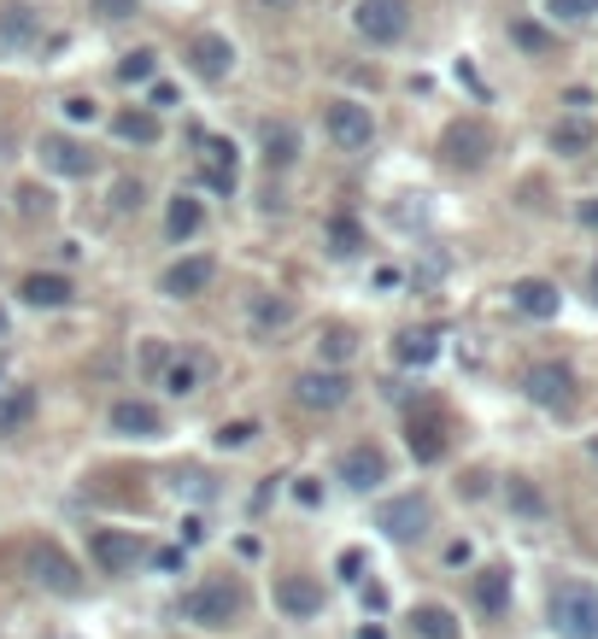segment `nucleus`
Masks as SVG:
<instances>
[{
  "mask_svg": "<svg viewBox=\"0 0 598 639\" xmlns=\"http://www.w3.org/2000/svg\"><path fill=\"white\" fill-rule=\"evenodd\" d=\"M241 611H247V586L235 581V575H212V581L188 586L182 604H177V616L194 621V628H206V634L235 628V621H241Z\"/></svg>",
  "mask_w": 598,
  "mask_h": 639,
  "instance_id": "f257e3e1",
  "label": "nucleus"
},
{
  "mask_svg": "<svg viewBox=\"0 0 598 639\" xmlns=\"http://www.w3.org/2000/svg\"><path fill=\"white\" fill-rule=\"evenodd\" d=\"M552 628L563 639H598V593L587 581H563L552 593Z\"/></svg>",
  "mask_w": 598,
  "mask_h": 639,
  "instance_id": "f03ea898",
  "label": "nucleus"
},
{
  "mask_svg": "<svg viewBox=\"0 0 598 639\" xmlns=\"http://www.w3.org/2000/svg\"><path fill=\"white\" fill-rule=\"evenodd\" d=\"M440 159L452 171H482L493 159V129L475 124V117H458V124H447V136H440Z\"/></svg>",
  "mask_w": 598,
  "mask_h": 639,
  "instance_id": "7ed1b4c3",
  "label": "nucleus"
},
{
  "mask_svg": "<svg viewBox=\"0 0 598 639\" xmlns=\"http://www.w3.org/2000/svg\"><path fill=\"white\" fill-rule=\"evenodd\" d=\"M429 523H435V504L422 499V493H399V499H387L382 511H375V528H382L387 540H399V546L422 540V534H429Z\"/></svg>",
  "mask_w": 598,
  "mask_h": 639,
  "instance_id": "20e7f679",
  "label": "nucleus"
},
{
  "mask_svg": "<svg viewBox=\"0 0 598 639\" xmlns=\"http://www.w3.org/2000/svg\"><path fill=\"white\" fill-rule=\"evenodd\" d=\"M30 575H36V586H47V593H59V598L82 593V569L65 558L59 540H42L36 551H30Z\"/></svg>",
  "mask_w": 598,
  "mask_h": 639,
  "instance_id": "39448f33",
  "label": "nucleus"
},
{
  "mask_svg": "<svg viewBox=\"0 0 598 639\" xmlns=\"http://www.w3.org/2000/svg\"><path fill=\"white\" fill-rule=\"evenodd\" d=\"M352 24H358V36H364V42L393 47L405 36V24H411V12H405V0H358Z\"/></svg>",
  "mask_w": 598,
  "mask_h": 639,
  "instance_id": "423d86ee",
  "label": "nucleus"
},
{
  "mask_svg": "<svg viewBox=\"0 0 598 639\" xmlns=\"http://www.w3.org/2000/svg\"><path fill=\"white\" fill-rule=\"evenodd\" d=\"M522 393L545 411H569L575 406V369L569 364H534L522 376Z\"/></svg>",
  "mask_w": 598,
  "mask_h": 639,
  "instance_id": "0eeeda50",
  "label": "nucleus"
},
{
  "mask_svg": "<svg viewBox=\"0 0 598 639\" xmlns=\"http://www.w3.org/2000/svg\"><path fill=\"white\" fill-rule=\"evenodd\" d=\"M323 124H329V136L347 147V153H364L375 141V117H370V106H358V100H329Z\"/></svg>",
  "mask_w": 598,
  "mask_h": 639,
  "instance_id": "6e6552de",
  "label": "nucleus"
},
{
  "mask_svg": "<svg viewBox=\"0 0 598 639\" xmlns=\"http://www.w3.org/2000/svg\"><path fill=\"white\" fill-rule=\"evenodd\" d=\"M188 71H194L200 82H224L229 71H235V47H229V36H217V30H200L194 42H188Z\"/></svg>",
  "mask_w": 598,
  "mask_h": 639,
  "instance_id": "1a4fd4ad",
  "label": "nucleus"
},
{
  "mask_svg": "<svg viewBox=\"0 0 598 639\" xmlns=\"http://www.w3.org/2000/svg\"><path fill=\"white\" fill-rule=\"evenodd\" d=\"M347 393H352V381L340 369H305L294 381V399L305 411H335V406H347Z\"/></svg>",
  "mask_w": 598,
  "mask_h": 639,
  "instance_id": "9d476101",
  "label": "nucleus"
},
{
  "mask_svg": "<svg viewBox=\"0 0 598 639\" xmlns=\"http://www.w3.org/2000/svg\"><path fill=\"white\" fill-rule=\"evenodd\" d=\"M340 481L352 487V493H370V487H382L387 481V452L382 446H347L340 452Z\"/></svg>",
  "mask_w": 598,
  "mask_h": 639,
  "instance_id": "9b49d317",
  "label": "nucleus"
},
{
  "mask_svg": "<svg viewBox=\"0 0 598 639\" xmlns=\"http://www.w3.org/2000/svg\"><path fill=\"white\" fill-rule=\"evenodd\" d=\"M212 276H217V264L206 259V252H194V259H177L170 271L159 276V288L170 299H194V294H206L212 288Z\"/></svg>",
  "mask_w": 598,
  "mask_h": 639,
  "instance_id": "f8f14e48",
  "label": "nucleus"
},
{
  "mask_svg": "<svg viewBox=\"0 0 598 639\" xmlns=\"http://www.w3.org/2000/svg\"><path fill=\"white\" fill-rule=\"evenodd\" d=\"M112 434H124V441H159L165 417H159V406H147V399H117L112 406Z\"/></svg>",
  "mask_w": 598,
  "mask_h": 639,
  "instance_id": "ddd939ff",
  "label": "nucleus"
},
{
  "mask_svg": "<svg viewBox=\"0 0 598 639\" xmlns=\"http://www.w3.org/2000/svg\"><path fill=\"white\" fill-rule=\"evenodd\" d=\"M89 551H94V563L106 569V575H124V569H135V558H142V540H135L129 528H100L89 540Z\"/></svg>",
  "mask_w": 598,
  "mask_h": 639,
  "instance_id": "4468645a",
  "label": "nucleus"
},
{
  "mask_svg": "<svg viewBox=\"0 0 598 639\" xmlns=\"http://www.w3.org/2000/svg\"><path fill=\"white\" fill-rule=\"evenodd\" d=\"M42 164L47 171H59V176H89L94 153L82 141H71V136H42Z\"/></svg>",
  "mask_w": 598,
  "mask_h": 639,
  "instance_id": "2eb2a0df",
  "label": "nucleus"
},
{
  "mask_svg": "<svg viewBox=\"0 0 598 639\" xmlns=\"http://www.w3.org/2000/svg\"><path fill=\"white\" fill-rule=\"evenodd\" d=\"M510 306H517L522 317H534V323H545V317H557L563 294L552 288V282H540V276H522L517 288H510Z\"/></svg>",
  "mask_w": 598,
  "mask_h": 639,
  "instance_id": "dca6fc26",
  "label": "nucleus"
},
{
  "mask_svg": "<svg viewBox=\"0 0 598 639\" xmlns=\"http://www.w3.org/2000/svg\"><path fill=\"white\" fill-rule=\"evenodd\" d=\"M30 423H36V388H24V381L0 388V441H7V434H24Z\"/></svg>",
  "mask_w": 598,
  "mask_h": 639,
  "instance_id": "f3484780",
  "label": "nucleus"
},
{
  "mask_svg": "<svg viewBox=\"0 0 598 639\" xmlns=\"http://www.w3.org/2000/svg\"><path fill=\"white\" fill-rule=\"evenodd\" d=\"M277 611H287V616H317L323 611V586L312 575H282L277 581Z\"/></svg>",
  "mask_w": 598,
  "mask_h": 639,
  "instance_id": "a211bd4d",
  "label": "nucleus"
},
{
  "mask_svg": "<svg viewBox=\"0 0 598 639\" xmlns=\"http://www.w3.org/2000/svg\"><path fill=\"white\" fill-rule=\"evenodd\" d=\"M19 294H24L36 311H65V306H71V299H77V288H71V282H65V276H47V271L24 276V288H19Z\"/></svg>",
  "mask_w": 598,
  "mask_h": 639,
  "instance_id": "6ab92c4d",
  "label": "nucleus"
},
{
  "mask_svg": "<svg viewBox=\"0 0 598 639\" xmlns=\"http://www.w3.org/2000/svg\"><path fill=\"white\" fill-rule=\"evenodd\" d=\"M405 441H411V458L417 464H440V458H447V423H440V417H411Z\"/></svg>",
  "mask_w": 598,
  "mask_h": 639,
  "instance_id": "aec40b11",
  "label": "nucleus"
},
{
  "mask_svg": "<svg viewBox=\"0 0 598 639\" xmlns=\"http://www.w3.org/2000/svg\"><path fill=\"white\" fill-rule=\"evenodd\" d=\"M200 153H206V182L217 194H235V141L224 136H200Z\"/></svg>",
  "mask_w": 598,
  "mask_h": 639,
  "instance_id": "412c9836",
  "label": "nucleus"
},
{
  "mask_svg": "<svg viewBox=\"0 0 598 639\" xmlns=\"http://www.w3.org/2000/svg\"><path fill=\"white\" fill-rule=\"evenodd\" d=\"M393 358L411 364V369H429L440 358V334L435 329H405L399 341H393Z\"/></svg>",
  "mask_w": 598,
  "mask_h": 639,
  "instance_id": "4be33fe9",
  "label": "nucleus"
},
{
  "mask_svg": "<svg viewBox=\"0 0 598 639\" xmlns=\"http://www.w3.org/2000/svg\"><path fill=\"white\" fill-rule=\"evenodd\" d=\"M36 30H42V12H36V7H24V0H12V7H0V42H7V47H24V42H36Z\"/></svg>",
  "mask_w": 598,
  "mask_h": 639,
  "instance_id": "5701e85b",
  "label": "nucleus"
},
{
  "mask_svg": "<svg viewBox=\"0 0 598 639\" xmlns=\"http://www.w3.org/2000/svg\"><path fill=\"white\" fill-rule=\"evenodd\" d=\"M475 604H482L487 616H499L510 604V569H499V563L475 569Z\"/></svg>",
  "mask_w": 598,
  "mask_h": 639,
  "instance_id": "b1692460",
  "label": "nucleus"
},
{
  "mask_svg": "<svg viewBox=\"0 0 598 639\" xmlns=\"http://www.w3.org/2000/svg\"><path fill=\"white\" fill-rule=\"evenodd\" d=\"M259 147H264V164H294L300 159V129L294 124H264Z\"/></svg>",
  "mask_w": 598,
  "mask_h": 639,
  "instance_id": "393cba45",
  "label": "nucleus"
},
{
  "mask_svg": "<svg viewBox=\"0 0 598 639\" xmlns=\"http://www.w3.org/2000/svg\"><path fill=\"white\" fill-rule=\"evenodd\" d=\"M411 634L417 639H458V616L447 604H417L411 611Z\"/></svg>",
  "mask_w": 598,
  "mask_h": 639,
  "instance_id": "a878e982",
  "label": "nucleus"
},
{
  "mask_svg": "<svg viewBox=\"0 0 598 639\" xmlns=\"http://www.w3.org/2000/svg\"><path fill=\"white\" fill-rule=\"evenodd\" d=\"M117 136H124V141H135V147H153V141H159V112H147V106H135V112H124V117H117Z\"/></svg>",
  "mask_w": 598,
  "mask_h": 639,
  "instance_id": "bb28decb",
  "label": "nucleus"
},
{
  "mask_svg": "<svg viewBox=\"0 0 598 639\" xmlns=\"http://www.w3.org/2000/svg\"><path fill=\"white\" fill-rule=\"evenodd\" d=\"M200 224H206V212H200V199H194V194H177V199H170L165 229L177 235V241H188V235H200Z\"/></svg>",
  "mask_w": 598,
  "mask_h": 639,
  "instance_id": "cd10ccee",
  "label": "nucleus"
},
{
  "mask_svg": "<svg viewBox=\"0 0 598 639\" xmlns=\"http://www.w3.org/2000/svg\"><path fill=\"white\" fill-rule=\"evenodd\" d=\"M317 352H323L329 364H347L352 352H358V334H352L347 323H329V329H323V341H317Z\"/></svg>",
  "mask_w": 598,
  "mask_h": 639,
  "instance_id": "c85d7f7f",
  "label": "nucleus"
},
{
  "mask_svg": "<svg viewBox=\"0 0 598 639\" xmlns=\"http://www.w3.org/2000/svg\"><path fill=\"white\" fill-rule=\"evenodd\" d=\"M159 77V54L153 47H135V54H124V65H117V82H153Z\"/></svg>",
  "mask_w": 598,
  "mask_h": 639,
  "instance_id": "c756f323",
  "label": "nucleus"
},
{
  "mask_svg": "<svg viewBox=\"0 0 598 639\" xmlns=\"http://www.w3.org/2000/svg\"><path fill=\"white\" fill-rule=\"evenodd\" d=\"M165 388L177 393V399L194 393V388H200V358H170V364H165Z\"/></svg>",
  "mask_w": 598,
  "mask_h": 639,
  "instance_id": "7c9ffc66",
  "label": "nucleus"
},
{
  "mask_svg": "<svg viewBox=\"0 0 598 639\" xmlns=\"http://www.w3.org/2000/svg\"><path fill=\"white\" fill-rule=\"evenodd\" d=\"M587 141H593V124H587V117H575V124H557V129H552V147H557V153H580Z\"/></svg>",
  "mask_w": 598,
  "mask_h": 639,
  "instance_id": "2f4dec72",
  "label": "nucleus"
},
{
  "mask_svg": "<svg viewBox=\"0 0 598 639\" xmlns=\"http://www.w3.org/2000/svg\"><path fill=\"white\" fill-rule=\"evenodd\" d=\"M545 12L557 24H587V19H598V0H545Z\"/></svg>",
  "mask_w": 598,
  "mask_h": 639,
  "instance_id": "473e14b6",
  "label": "nucleus"
},
{
  "mask_svg": "<svg viewBox=\"0 0 598 639\" xmlns=\"http://www.w3.org/2000/svg\"><path fill=\"white\" fill-rule=\"evenodd\" d=\"M329 247L340 252V259H352V252L364 247V229H358L352 217H335V224H329Z\"/></svg>",
  "mask_w": 598,
  "mask_h": 639,
  "instance_id": "72a5a7b5",
  "label": "nucleus"
},
{
  "mask_svg": "<svg viewBox=\"0 0 598 639\" xmlns=\"http://www.w3.org/2000/svg\"><path fill=\"white\" fill-rule=\"evenodd\" d=\"M505 493H510V504H517V511H522V516H545V499H540V493H534V487H528L522 476H517V481H510V487H505Z\"/></svg>",
  "mask_w": 598,
  "mask_h": 639,
  "instance_id": "f704fd0d",
  "label": "nucleus"
},
{
  "mask_svg": "<svg viewBox=\"0 0 598 639\" xmlns=\"http://www.w3.org/2000/svg\"><path fill=\"white\" fill-rule=\"evenodd\" d=\"M252 317H259V329H282L287 317H294V306H287V299H259V306H252Z\"/></svg>",
  "mask_w": 598,
  "mask_h": 639,
  "instance_id": "c9c22d12",
  "label": "nucleus"
},
{
  "mask_svg": "<svg viewBox=\"0 0 598 639\" xmlns=\"http://www.w3.org/2000/svg\"><path fill=\"white\" fill-rule=\"evenodd\" d=\"M510 36H517V47H528V54H552V36H545L540 24H510Z\"/></svg>",
  "mask_w": 598,
  "mask_h": 639,
  "instance_id": "e433bc0d",
  "label": "nucleus"
},
{
  "mask_svg": "<svg viewBox=\"0 0 598 639\" xmlns=\"http://www.w3.org/2000/svg\"><path fill=\"white\" fill-rule=\"evenodd\" d=\"M252 434H259V423H224V429H217V446H247L252 441Z\"/></svg>",
  "mask_w": 598,
  "mask_h": 639,
  "instance_id": "4c0bfd02",
  "label": "nucleus"
},
{
  "mask_svg": "<svg viewBox=\"0 0 598 639\" xmlns=\"http://www.w3.org/2000/svg\"><path fill=\"white\" fill-rule=\"evenodd\" d=\"M89 12H100V19H112V24H117V19H129V12H142V0H94Z\"/></svg>",
  "mask_w": 598,
  "mask_h": 639,
  "instance_id": "58836bf2",
  "label": "nucleus"
},
{
  "mask_svg": "<svg viewBox=\"0 0 598 639\" xmlns=\"http://www.w3.org/2000/svg\"><path fill=\"white\" fill-rule=\"evenodd\" d=\"M112 206H117V212H142V182H117Z\"/></svg>",
  "mask_w": 598,
  "mask_h": 639,
  "instance_id": "ea45409f",
  "label": "nucleus"
},
{
  "mask_svg": "<svg viewBox=\"0 0 598 639\" xmlns=\"http://www.w3.org/2000/svg\"><path fill=\"white\" fill-rule=\"evenodd\" d=\"M65 117H71V124H94V100L89 94H71V100H65Z\"/></svg>",
  "mask_w": 598,
  "mask_h": 639,
  "instance_id": "a19ab883",
  "label": "nucleus"
},
{
  "mask_svg": "<svg viewBox=\"0 0 598 639\" xmlns=\"http://www.w3.org/2000/svg\"><path fill=\"white\" fill-rule=\"evenodd\" d=\"M182 487H188L194 499H212V481H206V476H177V493H182Z\"/></svg>",
  "mask_w": 598,
  "mask_h": 639,
  "instance_id": "79ce46f5",
  "label": "nucleus"
},
{
  "mask_svg": "<svg viewBox=\"0 0 598 639\" xmlns=\"http://www.w3.org/2000/svg\"><path fill=\"white\" fill-rule=\"evenodd\" d=\"M159 106H177V89H170V82H153V106L147 112H159Z\"/></svg>",
  "mask_w": 598,
  "mask_h": 639,
  "instance_id": "37998d69",
  "label": "nucleus"
},
{
  "mask_svg": "<svg viewBox=\"0 0 598 639\" xmlns=\"http://www.w3.org/2000/svg\"><path fill=\"white\" fill-rule=\"evenodd\" d=\"M358 569H364V551H340V575L358 581Z\"/></svg>",
  "mask_w": 598,
  "mask_h": 639,
  "instance_id": "c03bdc74",
  "label": "nucleus"
},
{
  "mask_svg": "<svg viewBox=\"0 0 598 639\" xmlns=\"http://www.w3.org/2000/svg\"><path fill=\"white\" fill-rule=\"evenodd\" d=\"M575 217H580V229H598V199H580Z\"/></svg>",
  "mask_w": 598,
  "mask_h": 639,
  "instance_id": "a18cd8bd",
  "label": "nucleus"
},
{
  "mask_svg": "<svg viewBox=\"0 0 598 639\" xmlns=\"http://www.w3.org/2000/svg\"><path fill=\"white\" fill-rule=\"evenodd\" d=\"M563 106H569V112H587L593 94H587V89H569V94H563Z\"/></svg>",
  "mask_w": 598,
  "mask_h": 639,
  "instance_id": "49530a36",
  "label": "nucleus"
},
{
  "mask_svg": "<svg viewBox=\"0 0 598 639\" xmlns=\"http://www.w3.org/2000/svg\"><path fill=\"white\" fill-rule=\"evenodd\" d=\"M19 199H24V212H47V194L42 189H24Z\"/></svg>",
  "mask_w": 598,
  "mask_h": 639,
  "instance_id": "de8ad7c7",
  "label": "nucleus"
},
{
  "mask_svg": "<svg viewBox=\"0 0 598 639\" xmlns=\"http://www.w3.org/2000/svg\"><path fill=\"white\" fill-rule=\"evenodd\" d=\"M153 563H159V569H182V551H177V546H170V551H153Z\"/></svg>",
  "mask_w": 598,
  "mask_h": 639,
  "instance_id": "09e8293b",
  "label": "nucleus"
},
{
  "mask_svg": "<svg viewBox=\"0 0 598 639\" xmlns=\"http://www.w3.org/2000/svg\"><path fill=\"white\" fill-rule=\"evenodd\" d=\"M7 329H12V323H7V311H0V341H7Z\"/></svg>",
  "mask_w": 598,
  "mask_h": 639,
  "instance_id": "8fccbe9b",
  "label": "nucleus"
},
{
  "mask_svg": "<svg viewBox=\"0 0 598 639\" xmlns=\"http://www.w3.org/2000/svg\"><path fill=\"white\" fill-rule=\"evenodd\" d=\"M264 7H294V0H264Z\"/></svg>",
  "mask_w": 598,
  "mask_h": 639,
  "instance_id": "3c124183",
  "label": "nucleus"
},
{
  "mask_svg": "<svg viewBox=\"0 0 598 639\" xmlns=\"http://www.w3.org/2000/svg\"><path fill=\"white\" fill-rule=\"evenodd\" d=\"M593 299H598V264H593Z\"/></svg>",
  "mask_w": 598,
  "mask_h": 639,
  "instance_id": "603ef678",
  "label": "nucleus"
},
{
  "mask_svg": "<svg viewBox=\"0 0 598 639\" xmlns=\"http://www.w3.org/2000/svg\"><path fill=\"white\" fill-rule=\"evenodd\" d=\"M593 452H598V441H593Z\"/></svg>",
  "mask_w": 598,
  "mask_h": 639,
  "instance_id": "864d4df0",
  "label": "nucleus"
}]
</instances>
